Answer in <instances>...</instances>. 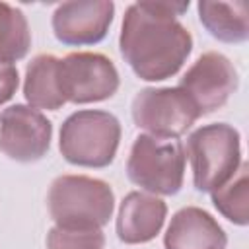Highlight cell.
<instances>
[{
    "label": "cell",
    "instance_id": "1",
    "mask_svg": "<svg viewBox=\"0 0 249 249\" xmlns=\"http://www.w3.org/2000/svg\"><path fill=\"white\" fill-rule=\"evenodd\" d=\"M189 2H136L124 12L119 49L132 72L146 82L175 76L193 51V37L177 19Z\"/></svg>",
    "mask_w": 249,
    "mask_h": 249
},
{
    "label": "cell",
    "instance_id": "2",
    "mask_svg": "<svg viewBox=\"0 0 249 249\" xmlns=\"http://www.w3.org/2000/svg\"><path fill=\"white\" fill-rule=\"evenodd\" d=\"M49 214L60 228H103L115 210L109 183L88 175H60L47 195Z\"/></svg>",
    "mask_w": 249,
    "mask_h": 249
},
{
    "label": "cell",
    "instance_id": "3",
    "mask_svg": "<svg viewBox=\"0 0 249 249\" xmlns=\"http://www.w3.org/2000/svg\"><path fill=\"white\" fill-rule=\"evenodd\" d=\"M121 123L101 109H82L72 113L60 126L58 150L62 158L80 167H107L119 148Z\"/></svg>",
    "mask_w": 249,
    "mask_h": 249
},
{
    "label": "cell",
    "instance_id": "4",
    "mask_svg": "<svg viewBox=\"0 0 249 249\" xmlns=\"http://www.w3.org/2000/svg\"><path fill=\"white\" fill-rule=\"evenodd\" d=\"M239 132L228 123H212L196 128L187 138V156L195 189L212 193L228 183L241 163Z\"/></svg>",
    "mask_w": 249,
    "mask_h": 249
},
{
    "label": "cell",
    "instance_id": "5",
    "mask_svg": "<svg viewBox=\"0 0 249 249\" xmlns=\"http://www.w3.org/2000/svg\"><path fill=\"white\" fill-rule=\"evenodd\" d=\"M185 160L183 144L177 138L140 134L132 142L126 160V175L140 189L169 196L183 187Z\"/></svg>",
    "mask_w": 249,
    "mask_h": 249
},
{
    "label": "cell",
    "instance_id": "6",
    "mask_svg": "<svg viewBox=\"0 0 249 249\" xmlns=\"http://www.w3.org/2000/svg\"><path fill=\"white\" fill-rule=\"evenodd\" d=\"M202 117L181 88H144L132 99V121L156 138H179Z\"/></svg>",
    "mask_w": 249,
    "mask_h": 249
},
{
    "label": "cell",
    "instance_id": "7",
    "mask_svg": "<svg viewBox=\"0 0 249 249\" xmlns=\"http://www.w3.org/2000/svg\"><path fill=\"white\" fill-rule=\"evenodd\" d=\"M58 88L64 103L103 101L119 89V72L101 53H70L58 58Z\"/></svg>",
    "mask_w": 249,
    "mask_h": 249
},
{
    "label": "cell",
    "instance_id": "8",
    "mask_svg": "<svg viewBox=\"0 0 249 249\" xmlns=\"http://www.w3.org/2000/svg\"><path fill=\"white\" fill-rule=\"evenodd\" d=\"M51 136L53 124L39 109L16 103L0 113V152L10 160H41L49 152Z\"/></svg>",
    "mask_w": 249,
    "mask_h": 249
},
{
    "label": "cell",
    "instance_id": "9",
    "mask_svg": "<svg viewBox=\"0 0 249 249\" xmlns=\"http://www.w3.org/2000/svg\"><path fill=\"white\" fill-rule=\"evenodd\" d=\"M239 76L228 56L216 51L200 54L183 74L179 86L198 107L200 115H208L230 99L237 89Z\"/></svg>",
    "mask_w": 249,
    "mask_h": 249
},
{
    "label": "cell",
    "instance_id": "10",
    "mask_svg": "<svg viewBox=\"0 0 249 249\" xmlns=\"http://www.w3.org/2000/svg\"><path fill=\"white\" fill-rule=\"evenodd\" d=\"M115 4L111 0L62 2L53 14V31L62 45L84 47L105 39L113 21Z\"/></svg>",
    "mask_w": 249,
    "mask_h": 249
},
{
    "label": "cell",
    "instance_id": "11",
    "mask_svg": "<svg viewBox=\"0 0 249 249\" xmlns=\"http://www.w3.org/2000/svg\"><path fill=\"white\" fill-rule=\"evenodd\" d=\"M163 245L165 249H226L228 237L206 210L185 206L173 214L163 235Z\"/></svg>",
    "mask_w": 249,
    "mask_h": 249
},
{
    "label": "cell",
    "instance_id": "12",
    "mask_svg": "<svg viewBox=\"0 0 249 249\" xmlns=\"http://www.w3.org/2000/svg\"><path fill=\"white\" fill-rule=\"evenodd\" d=\"M165 214L167 206L161 198L156 195L132 191L121 202L117 216V235L128 245L152 241L160 233Z\"/></svg>",
    "mask_w": 249,
    "mask_h": 249
},
{
    "label": "cell",
    "instance_id": "13",
    "mask_svg": "<svg viewBox=\"0 0 249 249\" xmlns=\"http://www.w3.org/2000/svg\"><path fill=\"white\" fill-rule=\"evenodd\" d=\"M198 19L218 41L243 43L249 37L247 2H198Z\"/></svg>",
    "mask_w": 249,
    "mask_h": 249
},
{
    "label": "cell",
    "instance_id": "14",
    "mask_svg": "<svg viewBox=\"0 0 249 249\" xmlns=\"http://www.w3.org/2000/svg\"><path fill=\"white\" fill-rule=\"evenodd\" d=\"M23 95L29 107L56 111L64 105L58 88V56L37 54L25 68Z\"/></svg>",
    "mask_w": 249,
    "mask_h": 249
},
{
    "label": "cell",
    "instance_id": "15",
    "mask_svg": "<svg viewBox=\"0 0 249 249\" xmlns=\"http://www.w3.org/2000/svg\"><path fill=\"white\" fill-rule=\"evenodd\" d=\"M31 47L29 23L21 10L0 2V64L21 60Z\"/></svg>",
    "mask_w": 249,
    "mask_h": 249
},
{
    "label": "cell",
    "instance_id": "16",
    "mask_svg": "<svg viewBox=\"0 0 249 249\" xmlns=\"http://www.w3.org/2000/svg\"><path fill=\"white\" fill-rule=\"evenodd\" d=\"M212 202L216 210L237 226H247V195H249V163L241 161L233 177L220 189L212 191Z\"/></svg>",
    "mask_w": 249,
    "mask_h": 249
},
{
    "label": "cell",
    "instance_id": "17",
    "mask_svg": "<svg viewBox=\"0 0 249 249\" xmlns=\"http://www.w3.org/2000/svg\"><path fill=\"white\" fill-rule=\"evenodd\" d=\"M105 235L101 228H60L47 233V249H103Z\"/></svg>",
    "mask_w": 249,
    "mask_h": 249
},
{
    "label": "cell",
    "instance_id": "18",
    "mask_svg": "<svg viewBox=\"0 0 249 249\" xmlns=\"http://www.w3.org/2000/svg\"><path fill=\"white\" fill-rule=\"evenodd\" d=\"M19 74L14 64H0V105L10 101L18 89Z\"/></svg>",
    "mask_w": 249,
    "mask_h": 249
}]
</instances>
